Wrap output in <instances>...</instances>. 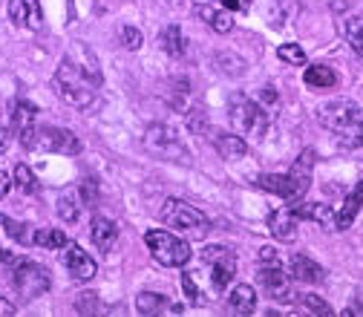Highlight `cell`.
Returning a JSON list of instances; mask_svg holds the SVG:
<instances>
[{
  "instance_id": "6da1fadb",
  "label": "cell",
  "mask_w": 363,
  "mask_h": 317,
  "mask_svg": "<svg viewBox=\"0 0 363 317\" xmlns=\"http://www.w3.org/2000/svg\"><path fill=\"white\" fill-rule=\"evenodd\" d=\"M317 118L343 148H363V110L354 101H329L317 107Z\"/></svg>"
},
{
  "instance_id": "7a4b0ae2",
  "label": "cell",
  "mask_w": 363,
  "mask_h": 317,
  "mask_svg": "<svg viewBox=\"0 0 363 317\" xmlns=\"http://www.w3.org/2000/svg\"><path fill=\"white\" fill-rule=\"evenodd\" d=\"M93 84H96V81L86 78V72L78 69L72 61H61V64H58L55 87H58V96H61L67 104H72V107H78V110L89 107V104L96 101Z\"/></svg>"
},
{
  "instance_id": "3957f363",
  "label": "cell",
  "mask_w": 363,
  "mask_h": 317,
  "mask_svg": "<svg viewBox=\"0 0 363 317\" xmlns=\"http://www.w3.org/2000/svg\"><path fill=\"white\" fill-rule=\"evenodd\" d=\"M159 216H162V222L167 225V228L182 231V234H191V237H196V240H202V237L208 234V228H211L208 216H205L202 211H196L194 205L182 202V199H167V202L162 205Z\"/></svg>"
},
{
  "instance_id": "277c9868",
  "label": "cell",
  "mask_w": 363,
  "mask_h": 317,
  "mask_svg": "<svg viewBox=\"0 0 363 317\" xmlns=\"http://www.w3.org/2000/svg\"><path fill=\"white\" fill-rule=\"evenodd\" d=\"M9 265H12V289L18 291V300L29 303V300L50 291L52 277L43 265H38L32 260H12Z\"/></svg>"
},
{
  "instance_id": "5b68a950",
  "label": "cell",
  "mask_w": 363,
  "mask_h": 317,
  "mask_svg": "<svg viewBox=\"0 0 363 317\" xmlns=\"http://www.w3.org/2000/svg\"><path fill=\"white\" fill-rule=\"evenodd\" d=\"M145 243H147L153 260H156L159 265H164V268H185L188 260H191V245H188V240L173 237V234H167V231L150 228V231L145 234Z\"/></svg>"
},
{
  "instance_id": "8992f818",
  "label": "cell",
  "mask_w": 363,
  "mask_h": 317,
  "mask_svg": "<svg viewBox=\"0 0 363 317\" xmlns=\"http://www.w3.org/2000/svg\"><path fill=\"white\" fill-rule=\"evenodd\" d=\"M231 121L245 139H262L271 127L268 113L242 93H234V99H231Z\"/></svg>"
},
{
  "instance_id": "52a82bcc",
  "label": "cell",
  "mask_w": 363,
  "mask_h": 317,
  "mask_svg": "<svg viewBox=\"0 0 363 317\" xmlns=\"http://www.w3.org/2000/svg\"><path fill=\"white\" fill-rule=\"evenodd\" d=\"M145 148L164 162H182V165H191V153L185 148V142L179 139V133L167 124H150L145 133Z\"/></svg>"
},
{
  "instance_id": "ba28073f",
  "label": "cell",
  "mask_w": 363,
  "mask_h": 317,
  "mask_svg": "<svg viewBox=\"0 0 363 317\" xmlns=\"http://www.w3.org/2000/svg\"><path fill=\"white\" fill-rule=\"evenodd\" d=\"M202 262L211 265V280H213L216 291H222L225 286H231V280L237 274V257H234L231 248L208 245V248H202Z\"/></svg>"
},
{
  "instance_id": "9c48e42d",
  "label": "cell",
  "mask_w": 363,
  "mask_h": 317,
  "mask_svg": "<svg viewBox=\"0 0 363 317\" xmlns=\"http://www.w3.org/2000/svg\"><path fill=\"white\" fill-rule=\"evenodd\" d=\"M43 148V150H52V153H64V156H78L84 148L78 142V135L64 130V127H38V135H35V148Z\"/></svg>"
},
{
  "instance_id": "30bf717a",
  "label": "cell",
  "mask_w": 363,
  "mask_h": 317,
  "mask_svg": "<svg viewBox=\"0 0 363 317\" xmlns=\"http://www.w3.org/2000/svg\"><path fill=\"white\" fill-rule=\"evenodd\" d=\"M12 133L21 139L26 150L35 148V135H38V107L26 99H18L12 107Z\"/></svg>"
},
{
  "instance_id": "8fae6325",
  "label": "cell",
  "mask_w": 363,
  "mask_h": 317,
  "mask_svg": "<svg viewBox=\"0 0 363 317\" xmlns=\"http://www.w3.org/2000/svg\"><path fill=\"white\" fill-rule=\"evenodd\" d=\"M262 291L268 297H274V300H291L294 297V286H291V277L286 274V271L280 265H259V274H257Z\"/></svg>"
},
{
  "instance_id": "7c38bea8",
  "label": "cell",
  "mask_w": 363,
  "mask_h": 317,
  "mask_svg": "<svg viewBox=\"0 0 363 317\" xmlns=\"http://www.w3.org/2000/svg\"><path fill=\"white\" fill-rule=\"evenodd\" d=\"M64 268H67V274L75 280V283H86V280H93L96 277V260L89 257L81 245L69 243L64 245V257H61Z\"/></svg>"
},
{
  "instance_id": "4fadbf2b",
  "label": "cell",
  "mask_w": 363,
  "mask_h": 317,
  "mask_svg": "<svg viewBox=\"0 0 363 317\" xmlns=\"http://www.w3.org/2000/svg\"><path fill=\"white\" fill-rule=\"evenodd\" d=\"M257 185L265 194H274V196H283V199H291V202H300L306 196V191L297 185V179L291 173H286V176H280V173H262L257 179Z\"/></svg>"
},
{
  "instance_id": "5bb4252c",
  "label": "cell",
  "mask_w": 363,
  "mask_h": 317,
  "mask_svg": "<svg viewBox=\"0 0 363 317\" xmlns=\"http://www.w3.org/2000/svg\"><path fill=\"white\" fill-rule=\"evenodd\" d=\"M297 222L300 216L294 213V208H277L268 213V231L283 243H291L297 237Z\"/></svg>"
},
{
  "instance_id": "9a60e30c",
  "label": "cell",
  "mask_w": 363,
  "mask_h": 317,
  "mask_svg": "<svg viewBox=\"0 0 363 317\" xmlns=\"http://www.w3.org/2000/svg\"><path fill=\"white\" fill-rule=\"evenodd\" d=\"M9 18L15 26H23V29H40L43 26V15H40L38 0H9Z\"/></svg>"
},
{
  "instance_id": "2e32d148",
  "label": "cell",
  "mask_w": 363,
  "mask_h": 317,
  "mask_svg": "<svg viewBox=\"0 0 363 317\" xmlns=\"http://www.w3.org/2000/svg\"><path fill=\"white\" fill-rule=\"evenodd\" d=\"M135 308L145 317H153V314H182V306L170 303L164 294H156V291H142L135 297Z\"/></svg>"
},
{
  "instance_id": "e0dca14e",
  "label": "cell",
  "mask_w": 363,
  "mask_h": 317,
  "mask_svg": "<svg viewBox=\"0 0 363 317\" xmlns=\"http://www.w3.org/2000/svg\"><path fill=\"white\" fill-rule=\"evenodd\" d=\"M289 274H291V280H297V283H323L326 271L317 265L314 260H308V257H303V254H294V257L289 260Z\"/></svg>"
},
{
  "instance_id": "ac0fdd59",
  "label": "cell",
  "mask_w": 363,
  "mask_h": 317,
  "mask_svg": "<svg viewBox=\"0 0 363 317\" xmlns=\"http://www.w3.org/2000/svg\"><path fill=\"white\" fill-rule=\"evenodd\" d=\"M228 311L231 314H240V317H248L257 311V289L248 286V283H240L231 289L228 294Z\"/></svg>"
},
{
  "instance_id": "d6986e66",
  "label": "cell",
  "mask_w": 363,
  "mask_h": 317,
  "mask_svg": "<svg viewBox=\"0 0 363 317\" xmlns=\"http://www.w3.org/2000/svg\"><path fill=\"white\" fill-rule=\"evenodd\" d=\"M89 237H93V243H96L99 251L107 254L116 245V240H118V225L113 219H107V216H93V225H89Z\"/></svg>"
},
{
  "instance_id": "ffe728a7",
  "label": "cell",
  "mask_w": 363,
  "mask_h": 317,
  "mask_svg": "<svg viewBox=\"0 0 363 317\" xmlns=\"http://www.w3.org/2000/svg\"><path fill=\"white\" fill-rule=\"evenodd\" d=\"M360 208H363V182H357V185L352 188V194L343 199V205H340V211H337V216H335V228H337V231L352 228V222H354V216L360 213Z\"/></svg>"
},
{
  "instance_id": "44dd1931",
  "label": "cell",
  "mask_w": 363,
  "mask_h": 317,
  "mask_svg": "<svg viewBox=\"0 0 363 317\" xmlns=\"http://www.w3.org/2000/svg\"><path fill=\"white\" fill-rule=\"evenodd\" d=\"M213 145H216V150L225 162H240L248 153V142L242 139V135H231V133H219Z\"/></svg>"
},
{
  "instance_id": "7402d4cb",
  "label": "cell",
  "mask_w": 363,
  "mask_h": 317,
  "mask_svg": "<svg viewBox=\"0 0 363 317\" xmlns=\"http://www.w3.org/2000/svg\"><path fill=\"white\" fill-rule=\"evenodd\" d=\"M294 213L300 219H308V222H317L323 228H335V213L329 205H317V202H306V205H294Z\"/></svg>"
},
{
  "instance_id": "603a6c76",
  "label": "cell",
  "mask_w": 363,
  "mask_h": 317,
  "mask_svg": "<svg viewBox=\"0 0 363 317\" xmlns=\"http://www.w3.org/2000/svg\"><path fill=\"white\" fill-rule=\"evenodd\" d=\"M32 245L52 248V251H64V245H69V237H67L64 231H58V228H35Z\"/></svg>"
},
{
  "instance_id": "cb8c5ba5",
  "label": "cell",
  "mask_w": 363,
  "mask_h": 317,
  "mask_svg": "<svg viewBox=\"0 0 363 317\" xmlns=\"http://www.w3.org/2000/svg\"><path fill=\"white\" fill-rule=\"evenodd\" d=\"M303 78H306V84H308V87H317V89H329V87H335V84H337L335 69H332V67H326V64H314V67H308Z\"/></svg>"
},
{
  "instance_id": "d4e9b609",
  "label": "cell",
  "mask_w": 363,
  "mask_h": 317,
  "mask_svg": "<svg viewBox=\"0 0 363 317\" xmlns=\"http://www.w3.org/2000/svg\"><path fill=\"white\" fill-rule=\"evenodd\" d=\"M311 170H314V150L308 148V150L300 153V159L294 162V167H291L289 173L297 179V185H300L303 191H308V188H311Z\"/></svg>"
},
{
  "instance_id": "484cf974",
  "label": "cell",
  "mask_w": 363,
  "mask_h": 317,
  "mask_svg": "<svg viewBox=\"0 0 363 317\" xmlns=\"http://www.w3.org/2000/svg\"><path fill=\"white\" fill-rule=\"evenodd\" d=\"M196 15L211 26V29H216V32H231V26H234V21H231V15H228V9H213V6H199L196 9Z\"/></svg>"
},
{
  "instance_id": "4316f807",
  "label": "cell",
  "mask_w": 363,
  "mask_h": 317,
  "mask_svg": "<svg viewBox=\"0 0 363 317\" xmlns=\"http://www.w3.org/2000/svg\"><path fill=\"white\" fill-rule=\"evenodd\" d=\"M159 47L170 55V58H179L182 55V47H185V40H182V29L176 23H167L162 32H159Z\"/></svg>"
},
{
  "instance_id": "83f0119b",
  "label": "cell",
  "mask_w": 363,
  "mask_h": 317,
  "mask_svg": "<svg viewBox=\"0 0 363 317\" xmlns=\"http://www.w3.org/2000/svg\"><path fill=\"white\" fill-rule=\"evenodd\" d=\"M0 225H4L6 234H9L12 240H18L21 245H32V234H35L32 225H26V222H15V219H9V216H4V213H0Z\"/></svg>"
},
{
  "instance_id": "f1b7e54d",
  "label": "cell",
  "mask_w": 363,
  "mask_h": 317,
  "mask_svg": "<svg viewBox=\"0 0 363 317\" xmlns=\"http://www.w3.org/2000/svg\"><path fill=\"white\" fill-rule=\"evenodd\" d=\"M75 311H78V314H104L107 308L101 306V297H99V294L81 291V294L75 297Z\"/></svg>"
},
{
  "instance_id": "f546056e",
  "label": "cell",
  "mask_w": 363,
  "mask_h": 317,
  "mask_svg": "<svg viewBox=\"0 0 363 317\" xmlns=\"http://www.w3.org/2000/svg\"><path fill=\"white\" fill-rule=\"evenodd\" d=\"M12 179H15V185H18L23 194H35V191H38V176L32 173L29 165H15Z\"/></svg>"
},
{
  "instance_id": "4dcf8cb0",
  "label": "cell",
  "mask_w": 363,
  "mask_h": 317,
  "mask_svg": "<svg viewBox=\"0 0 363 317\" xmlns=\"http://www.w3.org/2000/svg\"><path fill=\"white\" fill-rule=\"evenodd\" d=\"M346 40L352 43V50L363 58V18H352L346 23Z\"/></svg>"
},
{
  "instance_id": "1f68e13d",
  "label": "cell",
  "mask_w": 363,
  "mask_h": 317,
  "mask_svg": "<svg viewBox=\"0 0 363 317\" xmlns=\"http://www.w3.org/2000/svg\"><path fill=\"white\" fill-rule=\"evenodd\" d=\"M277 55H280V61H286L291 67H303L306 64V50L297 47V43H283V47L277 50Z\"/></svg>"
},
{
  "instance_id": "d6a6232c",
  "label": "cell",
  "mask_w": 363,
  "mask_h": 317,
  "mask_svg": "<svg viewBox=\"0 0 363 317\" xmlns=\"http://www.w3.org/2000/svg\"><path fill=\"white\" fill-rule=\"evenodd\" d=\"M303 306H306L311 314H320V317H332V314H335L332 306H329L323 297H317V294H306V297H303Z\"/></svg>"
},
{
  "instance_id": "836d02e7",
  "label": "cell",
  "mask_w": 363,
  "mask_h": 317,
  "mask_svg": "<svg viewBox=\"0 0 363 317\" xmlns=\"http://www.w3.org/2000/svg\"><path fill=\"white\" fill-rule=\"evenodd\" d=\"M121 43H124V50H142V43H145V38H142V32L135 29V26H121Z\"/></svg>"
},
{
  "instance_id": "e575fe53",
  "label": "cell",
  "mask_w": 363,
  "mask_h": 317,
  "mask_svg": "<svg viewBox=\"0 0 363 317\" xmlns=\"http://www.w3.org/2000/svg\"><path fill=\"white\" fill-rule=\"evenodd\" d=\"M182 289H185V294H188V300H191L194 306H202V303H205L202 291L196 289V277H194V274H182Z\"/></svg>"
},
{
  "instance_id": "d590c367",
  "label": "cell",
  "mask_w": 363,
  "mask_h": 317,
  "mask_svg": "<svg viewBox=\"0 0 363 317\" xmlns=\"http://www.w3.org/2000/svg\"><path fill=\"white\" fill-rule=\"evenodd\" d=\"M188 127H191L194 133H208V113H205L202 107H194V110L188 113Z\"/></svg>"
},
{
  "instance_id": "8d00e7d4",
  "label": "cell",
  "mask_w": 363,
  "mask_h": 317,
  "mask_svg": "<svg viewBox=\"0 0 363 317\" xmlns=\"http://www.w3.org/2000/svg\"><path fill=\"white\" fill-rule=\"evenodd\" d=\"M58 216L64 222H75L78 219V205L72 202V196H61L58 199Z\"/></svg>"
},
{
  "instance_id": "74e56055",
  "label": "cell",
  "mask_w": 363,
  "mask_h": 317,
  "mask_svg": "<svg viewBox=\"0 0 363 317\" xmlns=\"http://www.w3.org/2000/svg\"><path fill=\"white\" fill-rule=\"evenodd\" d=\"M259 265H280V254L274 248H262L259 251Z\"/></svg>"
},
{
  "instance_id": "f35d334b",
  "label": "cell",
  "mask_w": 363,
  "mask_h": 317,
  "mask_svg": "<svg viewBox=\"0 0 363 317\" xmlns=\"http://www.w3.org/2000/svg\"><path fill=\"white\" fill-rule=\"evenodd\" d=\"M222 9H234V12H245L251 6V0H219Z\"/></svg>"
},
{
  "instance_id": "ab89813d",
  "label": "cell",
  "mask_w": 363,
  "mask_h": 317,
  "mask_svg": "<svg viewBox=\"0 0 363 317\" xmlns=\"http://www.w3.org/2000/svg\"><path fill=\"white\" fill-rule=\"evenodd\" d=\"M12 182H15V179H12L6 170H0V199H4V196L12 191Z\"/></svg>"
},
{
  "instance_id": "60d3db41",
  "label": "cell",
  "mask_w": 363,
  "mask_h": 317,
  "mask_svg": "<svg viewBox=\"0 0 363 317\" xmlns=\"http://www.w3.org/2000/svg\"><path fill=\"white\" fill-rule=\"evenodd\" d=\"M18 311V306L12 303V300H6V297H0V317H12Z\"/></svg>"
},
{
  "instance_id": "b9f144b4",
  "label": "cell",
  "mask_w": 363,
  "mask_h": 317,
  "mask_svg": "<svg viewBox=\"0 0 363 317\" xmlns=\"http://www.w3.org/2000/svg\"><path fill=\"white\" fill-rule=\"evenodd\" d=\"M6 148H9V133L0 127V153H6Z\"/></svg>"
},
{
  "instance_id": "7bdbcfd3",
  "label": "cell",
  "mask_w": 363,
  "mask_h": 317,
  "mask_svg": "<svg viewBox=\"0 0 363 317\" xmlns=\"http://www.w3.org/2000/svg\"><path fill=\"white\" fill-rule=\"evenodd\" d=\"M343 314L346 317H363V306H349V308H343Z\"/></svg>"
},
{
  "instance_id": "ee69618b",
  "label": "cell",
  "mask_w": 363,
  "mask_h": 317,
  "mask_svg": "<svg viewBox=\"0 0 363 317\" xmlns=\"http://www.w3.org/2000/svg\"><path fill=\"white\" fill-rule=\"evenodd\" d=\"M12 260H15V257H12L6 248H0V262H12Z\"/></svg>"
}]
</instances>
